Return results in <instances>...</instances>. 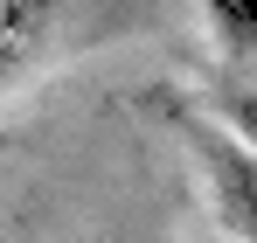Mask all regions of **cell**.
Here are the masks:
<instances>
[{
  "mask_svg": "<svg viewBox=\"0 0 257 243\" xmlns=\"http://www.w3.org/2000/svg\"><path fill=\"white\" fill-rule=\"evenodd\" d=\"M174 125H181V139H188V153H195V174H202V188H209L215 222L236 243H257V153H243V146L215 118H202V111H174Z\"/></svg>",
  "mask_w": 257,
  "mask_h": 243,
  "instance_id": "cell-1",
  "label": "cell"
},
{
  "mask_svg": "<svg viewBox=\"0 0 257 243\" xmlns=\"http://www.w3.org/2000/svg\"><path fill=\"white\" fill-rule=\"evenodd\" d=\"M56 21H63V14L42 7V0H0V90H14V83L49 56Z\"/></svg>",
  "mask_w": 257,
  "mask_h": 243,
  "instance_id": "cell-2",
  "label": "cell"
},
{
  "mask_svg": "<svg viewBox=\"0 0 257 243\" xmlns=\"http://www.w3.org/2000/svg\"><path fill=\"white\" fill-rule=\"evenodd\" d=\"M202 21H209V42L229 63H257V0H209Z\"/></svg>",
  "mask_w": 257,
  "mask_h": 243,
  "instance_id": "cell-3",
  "label": "cell"
},
{
  "mask_svg": "<svg viewBox=\"0 0 257 243\" xmlns=\"http://www.w3.org/2000/svg\"><path fill=\"white\" fill-rule=\"evenodd\" d=\"M215 125H222L243 153H257V83H229V90H222V118H215Z\"/></svg>",
  "mask_w": 257,
  "mask_h": 243,
  "instance_id": "cell-4",
  "label": "cell"
}]
</instances>
